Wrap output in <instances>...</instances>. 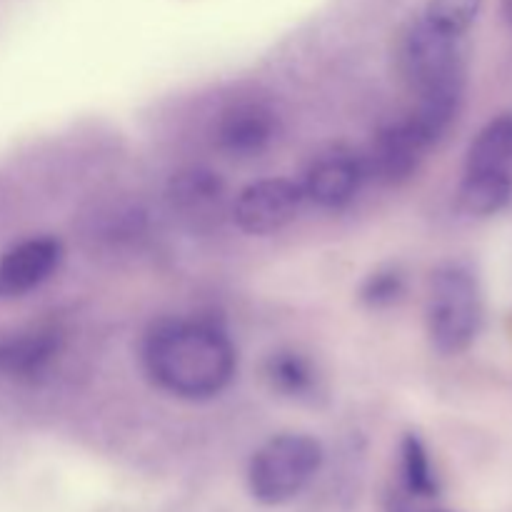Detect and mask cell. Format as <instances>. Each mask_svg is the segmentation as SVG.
I'll return each mask as SVG.
<instances>
[{"mask_svg": "<svg viewBox=\"0 0 512 512\" xmlns=\"http://www.w3.org/2000/svg\"><path fill=\"white\" fill-rule=\"evenodd\" d=\"M303 203L300 183L285 178L255 180L235 198L233 220L248 235H273L298 218Z\"/></svg>", "mask_w": 512, "mask_h": 512, "instance_id": "5b68a950", "label": "cell"}, {"mask_svg": "<svg viewBox=\"0 0 512 512\" xmlns=\"http://www.w3.org/2000/svg\"><path fill=\"white\" fill-rule=\"evenodd\" d=\"M168 200L180 218L193 225L213 223L223 213L225 183L208 168L180 170L168 188Z\"/></svg>", "mask_w": 512, "mask_h": 512, "instance_id": "30bf717a", "label": "cell"}, {"mask_svg": "<svg viewBox=\"0 0 512 512\" xmlns=\"http://www.w3.org/2000/svg\"><path fill=\"white\" fill-rule=\"evenodd\" d=\"M408 290L405 283V273L395 265H385V268L373 270V273L365 278V283L360 285V300H363L368 308H390V305L400 303Z\"/></svg>", "mask_w": 512, "mask_h": 512, "instance_id": "e0dca14e", "label": "cell"}, {"mask_svg": "<svg viewBox=\"0 0 512 512\" xmlns=\"http://www.w3.org/2000/svg\"><path fill=\"white\" fill-rule=\"evenodd\" d=\"M428 145L413 133L405 120L385 125L373 138L368 155L363 158L365 173L378 178L385 185H398L413 178L423 163Z\"/></svg>", "mask_w": 512, "mask_h": 512, "instance_id": "9c48e42d", "label": "cell"}, {"mask_svg": "<svg viewBox=\"0 0 512 512\" xmlns=\"http://www.w3.org/2000/svg\"><path fill=\"white\" fill-rule=\"evenodd\" d=\"M363 158L348 150H330L318 155L305 173L300 190L308 203L323 210H343L358 195L365 180Z\"/></svg>", "mask_w": 512, "mask_h": 512, "instance_id": "8992f818", "label": "cell"}, {"mask_svg": "<svg viewBox=\"0 0 512 512\" xmlns=\"http://www.w3.org/2000/svg\"><path fill=\"white\" fill-rule=\"evenodd\" d=\"M400 478H403L405 493L415 500H433L440 493V480L433 468L428 448L418 435H405L400 443Z\"/></svg>", "mask_w": 512, "mask_h": 512, "instance_id": "9a60e30c", "label": "cell"}, {"mask_svg": "<svg viewBox=\"0 0 512 512\" xmlns=\"http://www.w3.org/2000/svg\"><path fill=\"white\" fill-rule=\"evenodd\" d=\"M60 335L55 330H28L0 338V375L33 380L55 363Z\"/></svg>", "mask_w": 512, "mask_h": 512, "instance_id": "8fae6325", "label": "cell"}, {"mask_svg": "<svg viewBox=\"0 0 512 512\" xmlns=\"http://www.w3.org/2000/svg\"><path fill=\"white\" fill-rule=\"evenodd\" d=\"M63 263V243L50 235L28 238L0 258V298H23L50 280Z\"/></svg>", "mask_w": 512, "mask_h": 512, "instance_id": "52a82bcc", "label": "cell"}, {"mask_svg": "<svg viewBox=\"0 0 512 512\" xmlns=\"http://www.w3.org/2000/svg\"><path fill=\"white\" fill-rule=\"evenodd\" d=\"M278 118L265 103L243 100L220 113L215 143L230 158H255L273 145Z\"/></svg>", "mask_w": 512, "mask_h": 512, "instance_id": "ba28073f", "label": "cell"}, {"mask_svg": "<svg viewBox=\"0 0 512 512\" xmlns=\"http://www.w3.org/2000/svg\"><path fill=\"white\" fill-rule=\"evenodd\" d=\"M463 38L435 28L420 15L400 38V73L418 95L443 88H465Z\"/></svg>", "mask_w": 512, "mask_h": 512, "instance_id": "277c9868", "label": "cell"}, {"mask_svg": "<svg viewBox=\"0 0 512 512\" xmlns=\"http://www.w3.org/2000/svg\"><path fill=\"white\" fill-rule=\"evenodd\" d=\"M265 383L280 398L310 403L320 393V378L313 363L295 350H275L263 363Z\"/></svg>", "mask_w": 512, "mask_h": 512, "instance_id": "7c38bea8", "label": "cell"}, {"mask_svg": "<svg viewBox=\"0 0 512 512\" xmlns=\"http://www.w3.org/2000/svg\"><path fill=\"white\" fill-rule=\"evenodd\" d=\"M505 15H508V20L512 25V0H505Z\"/></svg>", "mask_w": 512, "mask_h": 512, "instance_id": "ac0fdd59", "label": "cell"}, {"mask_svg": "<svg viewBox=\"0 0 512 512\" xmlns=\"http://www.w3.org/2000/svg\"><path fill=\"white\" fill-rule=\"evenodd\" d=\"M468 173L512 175V113H500L480 128L465 153Z\"/></svg>", "mask_w": 512, "mask_h": 512, "instance_id": "4fadbf2b", "label": "cell"}, {"mask_svg": "<svg viewBox=\"0 0 512 512\" xmlns=\"http://www.w3.org/2000/svg\"><path fill=\"white\" fill-rule=\"evenodd\" d=\"M512 200V175L468 173L458 188V203L473 218H490L505 210Z\"/></svg>", "mask_w": 512, "mask_h": 512, "instance_id": "5bb4252c", "label": "cell"}, {"mask_svg": "<svg viewBox=\"0 0 512 512\" xmlns=\"http://www.w3.org/2000/svg\"><path fill=\"white\" fill-rule=\"evenodd\" d=\"M430 343L438 353H465L483 328V293L473 270L463 263H445L430 278L425 305Z\"/></svg>", "mask_w": 512, "mask_h": 512, "instance_id": "7a4b0ae2", "label": "cell"}, {"mask_svg": "<svg viewBox=\"0 0 512 512\" xmlns=\"http://www.w3.org/2000/svg\"><path fill=\"white\" fill-rule=\"evenodd\" d=\"M323 445L305 433H280L255 450L248 490L258 503L285 505L298 498L323 468Z\"/></svg>", "mask_w": 512, "mask_h": 512, "instance_id": "3957f363", "label": "cell"}, {"mask_svg": "<svg viewBox=\"0 0 512 512\" xmlns=\"http://www.w3.org/2000/svg\"><path fill=\"white\" fill-rule=\"evenodd\" d=\"M145 373L158 388L183 400L223 393L238 370V350L210 320H163L143 345Z\"/></svg>", "mask_w": 512, "mask_h": 512, "instance_id": "6da1fadb", "label": "cell"}, {"mask_svg": "<svg viewBox=\"0 0 512 512\" xmlns=\"http://www.w3.org/2000/svg\"><path fill=\"white\" fill-rule=\"evenodd\" d=\"M483 0H428L423 18L435 28L463 38L478 20Z\"/></svg>", "mask_w": 512, "mask_h": 512, "instance_id": "2e32d148", "label": "cell"}]
</instances>
